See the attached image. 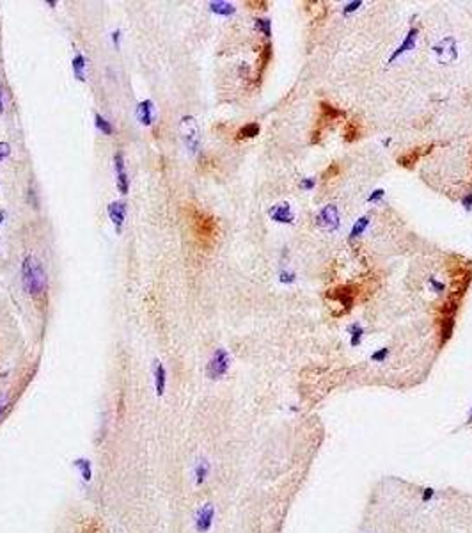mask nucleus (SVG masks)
<instances>
[{
    "instance_id": "obj_11",
    "label": "nucleus",
    "mask_w": 472,
    "mask_h": 533,
    "mask_svg": "<svg viewBox=\"0 0 472 533\" xmlns=\"http://www.w3.org/2000/svg\"><path fill=\"white\" fill-rule=\"evenodd\" d=\"M417 36H419V30H417L416 27H412L410 30L407 32V36H405V39L401 41V45H399L396 50L391 54L389 57V64H393V62H396V60L399 59V57H403L405 54H408V52H412L414 48H416V43H417Z\"/></svg>"
},
{
    "instance_id": "obj_15",
    "label": "nucleus",
    "mask_w": 472,
    "mask_h": 533,
    "mask_svg": "<svg viewBox=\"0 0 472 533\" xmlns=\"http://www.w3.org/2000/svg\"><path fill=\"white\" fill-rule=\"evenodd\" d=\"M153 386H155V393L157 396H163L167 388V371L163 363L160 359H155L153 363Z\"/></svg>"
},
{
    "instance_id": "obj_26",
    "label": "nucleus",
    "mask_w": 472,
    "mask_h": 533,
    "mask_svg": "<svg viewBox=\"0 0 472 533\" xmlns=\"http://www.w3.org/2000/svg\"><path fill=\"white\" fill-rule=\"evenodd\" d=\"M254 27H256V30L263 34L264 37L272 36V20L270 18H256Z\"/></svg>"
},
{
    "instance_id": "obj_19",
    "label": "nucleus",
    "mask_w": 472,
    "mask_h": 533,
    "mask_svg": "<svg viewBox=\"0 0 472 533\" xmlns=\"http://www.w3.org/2000/svg\"><path fill=\"white\" fill-rule=\"evenodd\" d=\"M210 11L217 16H233L236 13V7L235 4L226 2V0H213V2H210Z\"/></svg>"
},
{
    "instance_id": "obj_2",
    "label": "nucleus",
    "mask_w": 472,
    "mask_h": 533,
    "mask_svg": "<svg viewBox=\"0 0 472 533\" xmlns=\"http://www.w3.org/2000/svg\"><path fill=\"white\" fill-rule=\"evenodd\" d=\"M362 286L357 283H348V284H339V286L332 288L327 292V299L338 302L339 306L342 308V313H348L355 304L357 297L361 295Z\"/></svg>"
},
{
    "instance_id": "obj_42",
    "label": "nucleus",
    "mask_w": 472,
    "mask_h": 533,
    "mask_svg": "<svg viewBox=\"0 0 472 533\" xmlns=\"http://www.w3.org/2000/svg\"><path fill=\"white\" fill-rule=\"evenodd\" d=\"M382 144H384V146H389V144H391V139H384V140H382Z\"/></svg>"
},
{
    "instance_id": "obj_8",
    "label": "nucleus",
    "mask_w": 472,
    "mask_h": 533,
    "mask_svg": "<svg viewBox=\"0 0 472 533\" xmlns=\"http://www.w3.org/2000/svg\"><path fill=\"white\" fill-rule=\"evenodd\" d=\"M341 117H344V112H342L341 109H338V107L332 105V103H329V102H319V117H318V123H316V128L325 132V128H327L330 123L341 119Z\"/></svg>"
},
{
    "instance_id": "obj_1",
    "label": "nucleus",
    "mask_w": 472,
    "mask_h": 533,
    "mask_svg": "<svg viewBox=\"0 0 472 533\" xmlns=\"http://www.w3.org/2000/svg\"><path fill=\"white\" fill-rule=\"evenodd\" d=\"M22 284L24 290L30 297L37 299L47 292L48 288V278L45 272V267L36 256L27 254L22 261Z\"/></svg>"
},
{
    "instance_id": "obj_27",
    "label": "nucleus",
    "mask_w": 472,
    "mask_h": 533,
    "mask_svg": "<svg viewBox=\"0 0 472 533\" xmlns=\"http://www.w3.org/2000/svg\"><path fill=\"white\" fill-rule=\"evenodd\" d=\"M389 354H391L389 347H382V348H378L376 352L371 354V361H373V363H384L385 359L389 357Z\"/></svg>"
},
{
    "instance_id": "obj_23",
    "label": "nucleus",
    "mask_w": 472,
    "mask_h": 533,
    "mask_svg": "<svg viewBox=\"0 0 472 533\" xmlns=\"http://www.w3.org/2000/svg\"><path fill=\"white\" fill-rule=\"evenodd\" d=\"M261 126L258 123H249V125L241 126L238 130V139H252L256 135H260Z\"/></svg>"
},
{
    "instance_id": "obj_14",
    "label": "nucleus",
    "mask_w": 472,
    "mask_h": 533,
    "mask_svg": "<svg viewBox=\"0 0 472 533\" xmlns=\"http://www.w3.org/2000/svg\"><path fill=\"white\" fill-rule=\"evenodd\" d=\"M435 148L433 144H430V146H422V148H414L410 149V151H407L405 155H401V157H398V164L401 167H407V169H410V167L416 166L419 160H421L424 155H428L431 151V149Z\"/></svg>"
},
{
    "instance_id": "obj_7",
    "label": "nucleus",
    "mask_w": 472,
    "mask_h": 533,
    "mask_svg": "<svg viewBox=\"0 0 472 533\" xmlns=\"http://www.w3.org/2000/svg\"><path fill=\"white\" fill-rule=\"evenodd\" d=\"M181 125L185 126L183 130V142L188 148L190 153H197L201 148V137H199V130H197V125H195V119L192 116H185L181 119Z\"/></svg>"
},
{
    "instance_id": "obj_5",
    "label": "nucleus",
    "mask_w": 472,
    "mask_h": 533,
    "mask_svg": "<svg viewBox=\"0 0 472 533\" xmlns=\"http://www.w3.org/2000/svg\"><path fill=\"white\" fill-rule=\"evenodd\" d=\"M215 523V505L213 503H204L197 508L194 515V528L197 533H208L213 528Z\"/></svg>"
},
{
    "instance_id": "obj_10",
    "label": "nucleus",
    "mask_w": 472,
    "mask_h": 533,
    "mask_svg": "<svg viewBox=\"0 0 472 533\" xmlns=\"http://www.w3.org/2000/svg\"><path fill=\"white\" fill-rule=\"evenodd\" d=\"M106 213H108L112 224L116 227V231H123V226L126 223V204L123 201H112V203L106 204Z\"/></svg>"
},
{
    "instance_id": "obj_17",
    "label": "nucleus",
    "mask_w": 472,
    "mask_h": 533,
    "mask_svg": "<svg viewBox=\"0 0 472 533\" xmlns=\"http://www.w3.org/2000/svg\"><path fill=\"white\" fill-rule=\"evenodd\" d=\"M71 70H73L75 79L79 82H85V77H87V59L83 54H75V57L71 59Z\"/></svg>"
},
{
    "instance_id": "obj_37",
    "label": "nucleus",
    "mask_w": 472,
    "mask_h": 533,
    "mask_svg": "<svg viewBox=\"0 0 472 533\" xmlns=\"http://www.w3.org/2000/svg\"><path fill=\"white\" fill-rule=\"evenodd\" d=\"M110 39H112V43H114V47L119 48V43H121V30H119V28H116V30L110 34Z\"/></svg>"
},
{
    "instance_id": "obj_31",
    "label": "nucleus",
    "mask_w": 472,
    "mask_h": 533,
    "mask_svg": "<svg viewBox=\"0 0 472 533\" xmlns=\"http://www.w3.org/2000/svg\"><path fill=\"white\" fill-rule=\"evenodd\" d=\"M435 496H437V491L433 489V487H424V489L421 491V501H422V503H428V501H431Z\"/></svg>"
},
{
    "instance_id": "obj_18",
    "label": "nucleus",
    "mask_w": 472,
    "mask_h": 533,
    "mask_svg": "<svg viewBox=\"0 0 472 533\" xmlns=\"http://www.w3.org/2000/svg\"><path fill=\"white\" fill-rule=\"evenodd\" d=\"M362 134L361 123L359 119H350L344 123V128H342V139L344 142H355Z\"/></svg>"
},
{
    "instance_id": "obj_3",
    "label": "nucleus",
    "mask_w": 472,
    "mask_h": 533,
    "mask_svg": "<svg viewBox=\"0 0 472 533\" xmlns=\"http://www.w3.org/2000/svg\"><path fill=\"white\" fill-rule=\"evenodd\" d=\"M229 368H231V356L226 348L220 347L210 357L208 365H206V377L210 380H220L227 375Z\"/></svg>"
},
{
    "instance_id": "obj_35",
    "label": "nucleus",
    "mask_w": 472,
    "mask_h": 533,
    "mask_svg": "<svg viewBox=\"0 0 472 533\" xmlns=\"http://www.w3.org/2000/svg\"><path fill=\"white\" fill-rule=\"evenodd\" d=\"M9 153H11V146H9V144H7V142H0V162L9 157Z\"/></svg>"
},
{
    "instance_id": "obj_24",
    "label": "nucleus",
    "mask_w": 472,
    "mask_h": 533,
    "mask_svg": "<svg viewBox=\"0 0 472 533\" xmlns=\"http://www.w3.org/2000/svg\"><path fill=\"white\" fill-rule=\"evenodd\" d=\"M94 126H96L98 130L102 132V134H105V135L114 134V126H112V123L108 119H105L102 114H94Z\"/></svg>"
},
{
    "instance_id": "obj_21",
    "label": "nucleus",
    "mask_w": 472,
    "mask_h": 533,
    "mask_svg": "<svg viewBox=\"0 0 472 533\" xmlns=\"http://www.w3.org/2000/svg\"><path fill=\"white\" fill-rule=\"evenodd\" d=\"M75 468L79 469L80 477H82L83 482H91L93 478V464L89 459H77L75 460Z\"/></svg>"
},
{
    "instance_id": "obj_25",
    "label": "nucleus",
    "mask_w": 472,
    "mask_h": 533,
    "mask_svg": "<svg viewBox=\"0 0 472 533\" xmlns=\"http://www.w3.org/2000/svg\"><path fill=\"white\" fill-rule=\"evenodd\" d=\"M367 226H369V217L357 219L355 224L352 226V231H350V240H353V238H359V237H361L362 233L366 231Z\"/></svg>"
},
{
    "instance_id": "obj_34",
    "label": "nucleus",
    "mask_w": 472,
    "mask_h": 533,
    "mask_svg": "<svg viewBox=\"0 0 472 533\" xmlns=\"http://www.w3.org/2000/svg\"><path fill=\"white\" fill-rule=\"evenodd\" d=\"M315 187H316L315 178H302V181H300V189L302 190H307V192H309V190H313Z\"/></svg>"
},
{
    "instance_id": "obj_4",
    "label": "nucleus",
    "mask_w": 472,
    "mask_h": 533,
    "mask_svg": "<svg viewBox=\"0 0 472 533\" xmlns=\"http://www.w3.org/2000/svg\"><path fill=\"white\" fill-rule=\"evenodd\" d=\"M431 52L440 64H453L458 59V41L454 36H446L433 45Z\"/></svg>"
},
{
    "instance_id": "obj_39",
    "label": "nucleus",
    "mask_w": 472,
    "mask_h": 533,
    "mask_svg": "<svg viewBox=\"0 0 472 533\" xmlns=\"http://www.w3.org/2000/svg\"><path fill=\"white\" fill-rule=\"evenodd\" d=\"M4 112V89L0 85V114Z\"/></svg>"
},
{
    "instance_id": "obj_38",
    "label": "nucleus",
    "mask_w": 472,
    "mask_h": 533,
    "mask_svg": "<svg viewBox=\"0 0 472 533\" xmlns=\"http://www.w3.org/2000/svg\"><path fill=\"white\" fill-rule=\"evenodd\" d=\"M5 409H7V396L4 393H0V418L4 416Z\"/></svg>"
},
{
    "instance_id": "obj_16",
    "label": "nucleus",
    "mask_w": 472,
    "mask_h": 533,
    "mask_svg": "<svg viewBox=\"0 0 472 533\" xmlns=\"http://www.w3.org/2000/svg\"><path fill=\"white\" fill-rule=\"evenodd\" d=\"M135 114H137V119H139V123H142L144 126H151V125H153V121H155V105H153V102H151V100H142V102H139Z\"/></svg>"
},
{
    "instance_id": "obj_20",
    "label": "nucleus",
    "mask_w": 472,
    "mask_h": 533,
    "mask_svg": "<svg viewBox=\"0 0 472 533\" xmlns=\"http://www.w3.org/2000/svg\"><path fill=\"white\" fill-rule=\"evenodd\" d=\"M272 45L270 43H266V45H263V48H261V57H260V62H258V79H261L264 73V70H266V66H268V62L272 60Z\"/></svg>"
},
{
    "instance_id": "obj_30",
    "label": "nucleus",
    "mask_w": 472,
    "mask_h": 533,
    "mask_svg": "<svg viewBox=\"0 0 472 533\" xmlns=\"http://www.w3.org/2000/svg\"><path fill=\"white\" fill-rule=\"evenodd\" d=\"M359 7H362V2L361 0H353V2H348V4L342 5V14L346 16V14H352L355 13Z\"/></svg>"
},
{
    "instance_id": "obj_32",
    "label": "nucleus",
    "mask_w": 472,
    "mask_h": 533,
    "mask_svg": "<svg viewBox=\"0 0 472 533\" xmlns=\"http://www.w3.org/2000/svg\"><path fill=\"white\" fill-rule=\"evenodd\" d=\"M339 171H341V167H339V164H330L327 169H325L323 172V178L325 180H329V178H336L339 174Z\"/></svg>"
},
{
    "instance_id": "obj_9",
    "label": "nucleus",
    "mask_w": 472,
    "mask_h": 533,
    "mask_svg": "<svg viewBox=\"0 0 472 533\" xmlns=\"http://www.w3.org/2000/svg\"><path fill=\"white\" fill-rule=\"evenodd\" d=\"M114 171H116L117 178V190H119V194L126 196L130 192V178H128V172H126L125 157H123L121 151L114 155Z\"/></svg>"
},
{
    "instance_id": "obj_6",
    "label": "nucleus",
    "mask_w": 472,
    "mask_h": 533,
    "mask_svg": "<svg viewBox=\"0 0 472 533\" xmlns=\"http://www.w3.org/2000/svg\"><path fill=\"white\" fill-rule=\"evenodd\" d=\"M316 224L325 231H338L341 226V219H339V210L336 204H327L321 208L316 215Z\"/></svg>"
},
{
    "instance_id": "obj_33",
    "label": "nucleus",
    "mask_w": 472,
    "mask_h": 533,
    "mask_svg": "<svg viewBox=\"0 0 472 533\" xmlns=\"http://www.w3.org/2000/svg\"><path fill=\"white\" fill-rule=\"evenodd\" d=\"M384 196H385V190L384 189H376L373 190L369 196H367V203H378V201L384 199Z\"/></svg>"
},
{
    "instance_id": "obj_28",
    "label": "nucleus",
    "mask_w": 472,
    "mask_h": 533,
    "mask_svg": "<svg viewBox=\"0 0 472 533\" xmlns=\"http://www.w3.org/2000/svg\"><path fill=\"white\" fill-rule=\"evenodd\" d=\"M295 279H296V274L291 272V270H283V272L279 274V281H281L283 284L295 283Z\"/></svg>"
},
{
    "instance_id": "obj_40",
    "label": "nucleus",
    "mask_w": 472,
    "mask_h": 533,
    "mask_svg": "<svg viewBox=\"0 0 472 533\" xmlns=\"http://www.w3.org/2000/svg\"><path fill=\"white\" fill-rule=\"evenodd\" d=\"M5 221V210H0V224Z\"/></svg>"
},
{
    "instance_id": "obj_36",
    "label": "nucleus",
    "mask_w": 472,
    "mask_h": 533,
    "mask_svg": "<svg viewBox=\"0 0 472 533\" xmlns=\"http://www.w3.org/2000/svg\"><path fill=\"white\" fill-rule=\"evenodd\" d=\"M462 206L467 210V212L472 210V192H467V194L462 197Z\"/></svg>"
},
{
    "instance_id": "obj_12",
    "label": "nucleus",
    "mask_w": 472,
    "mask_h": 533,
    "mask_svg": "<svg viewBox=\"0 0 472 533\" xmlns=\"http://www.w3.org/2000/svg\"><path fill=\"white\" fill-rule=\"evenodd\" d=\"M268 215L272 221L279 224H293L295 221V212L288 203H277L268 210Z\"/></svg>"
},
{
    "instance_id": "obj_41",
    "label": "nucleus",
    "mask_w": 472,
    "mask_h": 533,
    "mask_svg": "<svg viewBox=\"0 0 472 533\" xmlns=\"http://www.w3.org/2000/svg\"><path fill=\"white\" fill-rule=\"evenodd\" d=\"M471 423H472V407H471V411H469V414H467V425H471Z\"/></svg>"
},
{
    "instance_id": "obj_22",
    "label": "nucleus",
    "mask_w": 472,
    "mask_h": 533,
    "mask_svg": "<svg viewBox=\"0 0 472 533\" xmlns=\"http://www.w3.org/2000/svg\"><path fill=\"white\" fill-rule=\"evenodd\" d=\"M348 331H350V345L352 347H359L362 343V338H364V327L359 322H355V324H352L348 327Z\"/></svg>"
},
{
    "instance_id": "obj_29",
    "label": "nucleus",
    "mask_w": 472,
    "mask_h": 533,
    "mask_svg": "<svg viewBox=\"0 0 472 533\" xmlns=\"http://www.w3.org/2000/svg\"><path fill=\"white\" fill-rule=\"evenodd\" d=\"M428 283H430L431 290L435 293H444L446 290V284L442 283V281H439V279L435 278V276H430V279H428Z\"/></svg>"
},
{
    "instance_id": "obj_13",
    "label": "nucleus",
    "mask_w": 472,
    "mask_h": 533,
    "mask_svg": "<svg viewBox=\"0 0 472 533\" xmlns=\"http://www.w3.org/2000/svg\"><path fill=\"white\" fill-rule=\"evenodd\" d=\"M210 473H211V464L206 457H199L195 459L194 462V469H192V478H194V485L201 487L203 483H206V480L210 478Z\"/></svg>"
}]
</instances>
